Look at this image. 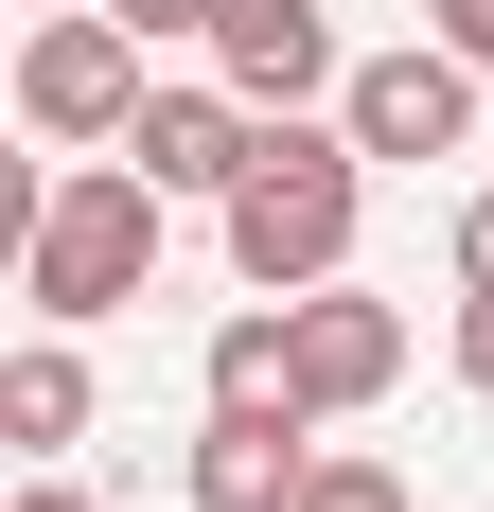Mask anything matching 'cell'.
Returning <instances> with one entry per match:
<instances>
[{"label":"cell","mask_w":494,"mask_h":512,"mask_svg":"<svg viewBox=\"0 0 494 512\" xmlns=\"http://www.w3.org/2000/svg\"><path fill=\"white\" fill-rule=\"evenodd\" d=\"M353 212H371V142L265 106V142H247V177L212 195V230H230V283H247V301H300V283L353 265Z\"/></svg>","instance_id":"6da1fadb"},{"label":"cell","mask_w":494,"mask_h":512,"mask_svg":"<svg viewBox=\"0 0 494 512\" xmlns=\"http://www.w3.org/2000/svg\"><path fill=\"white\" fill-rule=\"evenodd\" d=\"M159 248H177V195H159L142 159H71L36 195V230H18V301L89 336V318H124L159 283Z\"/></svg>","instance_id":"7a4b0ae2"},{"label":"cell","mask_w":494,"mask_h":512,"mask_svg":"<svg viewBox=\"0 0 494 512\" xmlns=\"http://www.w3.org/2000/svg\"><path fill=\"white\" fill-rule=\"evenodd\" d=\"M142 18H106V0H53L36 36H18V124L36 142H124L142 124Z\"/></svg>","instance_id":"3957f363"},{"label":"cell","mask_w":494,"mask_h":512,"mask_svg":"<svg viewBox=\"0 0 494 512\" xmlns=\"http://www.w3.org/2000/svg\"><path fill=\"white\" fill-rule=\"evenodd\" d=\"M477 89H494V71H477L459 36H389V53H353L336 124H353L371 159H459V142H477Z\"/></svg>","instance_id":"277c9868"},{"label":"cell","mask_w":494,"mask_h":512,"mask_svg":"<svg viewBox=\"0 0 494 512\" xmlns=\"http://www.w3.org/2000/svg\"><path fill=\"white\" fill-rule=\"evenodd\" d=\"M300 407H318V424H353V407H389V389H406V301H371V283H353V265H336V283H300Z\"/></svg>","instance_id":"5b68a950"},{"label":"cell","mask_w":494,"mask_h":512,"mask_svg":"<svg viewBox=\"0 0 494 512\" xmlns=\"http://www.w3.org/2000/svg\"><path fill=\"white\" fill-rule=\"evenodd\" d=\"M247 142H265V106H247L230 71H177V89H142V124H124V159H142L159 195H230Z\"/></svg>","instance_id":"8992f818"},{"label":"cell","mask_w":494,"mask_h":512,"mask_svg":"<svg viewBox=\"0 0 494 512\" xmlns=\"http://www.w3.org/2000/svg\"><path fill=\"white\" fill-rule=\"evenodd\" d=\"M212 71H230L247 106H318V89H353L336 0H212Z\"/></svg>","instance_id":"52a82bcc"},{"label":"cell","mask_w":494,"mask_h":512,"mask_svg":"<svg viewBox=\"0 0 494 512\" xmlns=\"http://www.w3.org/2000/svg\"><path fill=\"white\" fill-rule=\"evenodd\" d=\"M300 477H318V424H283V407H212L195 460H177V512H300Z\"/></svg>","instance_id":"ba28073f"},{"label":"cell","mask_w":494,"mask_h":512,"mask_svg":"<svg viewBox=\"0 0 494 512\" xmlns=\"http://www.w3.org/2000/svg\"><path fill=\"white\" fill-rule=\"evenodd\" d=\"M0 442H18V460H71V442H89V354H71V318H36V336L0 354Z\"/></svg>","instance_id":"9c48e42d"},{"label":"cell","mask_w":494,"mask_h":512,"mask_svg":"<svg viewBox=\"0 0 494 512\" xmlns=\"http://www.w3.org/2000/svg\"><path fill=\"white\" fill-rule=\"evenodd\" d=\"M212 407H283V424H318L300 407V318L283 301H247V318H212V371H195Z\"/></svg>","instance_id":"30bf717a"},{"label":"cell","mask_w":494,"mask_h":512,"mask_svg":"<svg viewBox=\"0 0 494 512\" xmlns=\"http://www.w3.org/2000/svg\"><path fill=\"white\" fill-rule=\"evenodd\" d=\"M300 512H406L389 460H353V442H318V477H300Z\"/></svg>","instance_id":"8fae6325"},{"label":"cell","mask_w":494,"mask_h":512,"mask_svg":"<svg viewBox=\"0 0 494 512\" xmlns=\"http://www.w3.org/2000/svg\"><path fill=\"white\" fill-rule=\"evenodd\" d=\"M459 389L494 407V283H459Z\"/></svg>","instance_id":"7c38bea8"},{"label":"cell","mask_w":494,"mask_h":512,"mask_svg":"<svg viewBox=\"0 0 494 512\" xmlns=\"http://www.w3.org/2000/svg\"><path fill=\"white\" fill-rule=\"evenodd\" d=\"M424 36H459V53L494 71V0H424Z\"/></svg>","instance_id":"4fadbf2b"},{"label":"cell","mask_w":494,"mask_h":512,"mask_svg":"<svg viewBox=\"0 0 494 512\" xmlns=\"http://www.w3.org/2000/svg\"><path fill=\"white\" fill-rule=\"evenodd\" d=\"M442 248H459V283H494V195H459V230H442Z\"/></svg>","instance_id":"5bb4252c"},{"label":"cell","mask_w":494,"mask_h":512,"mask_svg":"<svg viewBox=\"0 0 494 512\" xmlns=\"http://www.w3.org/2000/svg\"><path fill=\"white\" fill-rule=\"evenodd\" d=\"M106 18H142V36H212V0H106Z\"/></svg>","instance_id":"9a60e30c"},{"label":"cell","mask_w":494,"mask_h":512,"mask_svg":"<svg viewBox=\"0 0 494 512\" xmlns=\"http://www.w3.org/2000/svg\"><path fill=\"white\" fill-rule=\"evenodd\" d=\"M0 512H89V495H71V477H53V460H36V477H18V495H0Z\"/></svg>","instance_id":"2e32d148"},{"label":"cell","mask_w":494,"mask_h":512,"mask_svg":"<svg viewBox=\"0 0 494 512\" xmlns=\"http://www.w3.org/2000/svg\"><path fill=\"white\" fill-rule=\"evenodd\" d=\"M36 18H53V0H36Z\"/></svg>","instance_id":"e0dca14e"}]
</instances>
